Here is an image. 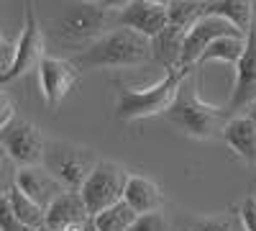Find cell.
Instances as JSON below:
<instances>
[{
    "label": "cell",
    "mask_w": 256,
    "mask_h": 231,
    "mask_svg": "<svg viewBox=\"0 0 256 231\" xmlns=\"http://www.w3.org/2000/svg\"><path fill=\"white\" fill-rule=\"evenodd\" d=\"M3 157H6V154H3V146H0V159H3Z\"/></svg>",
    "instance_id": "e575fe53"
},
{
    "label": "cell",
    "mask_w": 256,
    "mask_h": 231,
    "mask_svg": "<svg viewBox=\"0 0 256 231\" xmlns=\"http://www.w3.org/2000/svg\"><path fill=\"white\" fill-rule=\"evenodd\" d=\"M8 200H10V208H13V213H16V218L24 223L26 228H38V226H44V208L41 205H36L31 198H26L24 193L18 190V187H13V190L8 193Z\"/></svg>",
    "instance_id": "7402d4cb"
},
{
    "label": "cell",
    "mask_w": 256,
    "mask_h": 231,
    "mask_svg": "<svg viewBox=\"0 0 256 231\" xmlns=\"http://www.w3.org/2000/svg\"><path fill=\"white\" fill-rule=\"evenodd\" d=\"M223 36H244V34L233 29L226 18L205 13V16L198 21V24L184 34L180 67H184V70H198L195 65H198L200 54L205 52V47H208V44H212L216 39H223Z\"/></svg>",
    "instance_id": "30bf717a"
},
{
    "label": "cell",
    "mask_w": 256,
    "mask_h": 231,
    "mask_svg": "<svg viewBox=\"0 0 256 231\" xmlns=\"http://www.w3.org/2000/svg\"><path fill=\"white\" fill-rule=\"evenodd\" d=\"M120 200L131 208L136 216L152 213V211H162V205H164L162 187L152 177H144V175H128Z\"/></svg>",
    "instance_id": "2e32d148"
},
{
    "label": "cell",
    "mask_w": 256,
    "mask_h": 231,
    "mask_svg": "<svg viewBox=\"0 0 256 231\" xmlns=\"http://www.w3.org/2000/svg\"><path fill=\"white\" fill-rule=\"evenodd\" d=\"M10 54H13V44H10V41H6V36L0 34V65H3V70H6L8 62H10Z\"/></svg>",
    "instance_id": "f546056e"
},
{
    "label": "cell",
    "mask_w": 256,
    "mask_h": 231,
    "mask_svg": "<svg viewBox=\"0 0 256 231\" xmlns=\"http://www.w3.org/2000/svg\"><path fill=\"white\" fill-rule=\"evenodd\" d=\"M84 231H95V228H92V223H88V226H84Z\"/></svg>",
    "instance_id": "836d02e7"
},
{
    "label": "cell",
    "mask_w": 256,
    "mask_h": 231,
    "mask_svg": "<svg viewBox=\"0 0 256 231\" xmlns=\"http://www.w3.org/2000/svg\"><path fill=\"white\" fill-rule=\"evenodd\" d=\"M88 3H100V0H88Z\"/></svg>",
    "instance_id": "d590c367"
},
{
    "label": "cell",
    "mask_w": 256,
    "mask_h": 231,
    "mask_svg": "<svg viewBox=\"0 0 256 231\" xmlns=\"http://www.w3.org/2000/svg\"><path fill=\"white\" fill-rule=\"evenodd\" d=\"M251 8H254V0H205V13L226 18L244 36L248 34L251 26Z\"/></svg>",
    "instance_id": "ac0fdd59"
},
{
    "label": "cell",
    "mask_w": 256,
    "mask_h": 231,
    "mask_svg": "<svg viewBox=\"0 0 256 231\" xmlns=\"http://www.w3.org/2000/svg\"><path fill=\"white\" fill-rule=\"evenodd\" d=\"M16 116V108H13V100L8 98V93L0 88V126H3L8 118Z\"/></svg>",
    "instance_id": "83f0119b"
},
{
    "label": "cell",
    "mask_w": 256,
    "mask_h": 231,
    "mask_svg": "<svg viewBox=\"0 0 256 231\" xmlns=\"http://www.w3.org/2000/svg\"><path fill=\"white\" fill-rule=\"evenodd\" d=\"M182 41H184V31L166 26L162 34H156L152 39V59H156L159 65H164V70H180Z\"/></svg>",
    "instance_id": "e0dca14e"
},
{
    "label": "cell",
    "mask_w": 256,
    "mask_h": 231,
    "mask_svg": "<svg viewBox=\"0 0 256 231\" xmlns=\"http://www.w3.org/2000/svg\"><path fill=\"white\" fill-rule=\"evenodd\" d=\"M16 172H18V167L8 157L0 159V195H8L16 187Z\"/></svg>",
    "instance_id": "4316f807"
},
{
    "label": "cell",
    "mask_w": 256,
    "mask_h": 231,
    "mask_svg": "<svg viewBox=\"0 0 256 231\" xmlns=\"http://www.w3.org/2000/svg\"><path fill=\"white\" fill-rule=\"evenodd\" d=\"M90 213L77 190H64L44 213V226L52 231H84Z\"/></svg>",
    "instance_id": "7c38bea8"
},
{
    "label": "cell",
    "mask_w": 256,
    "mask_h": 231,
    "mask_svg": "<svg viewBox=\"0 0 256 231\" xmlns=\"http://www.w3.org/2000/svg\"><path fill=\"white\" fill-rule=\"evenodd\" d=\"M246 111H248V113H251V116H256V103H254V106H248V108H246Z\"/></svg>",
    "instance_id": "1f68e13d"
},
{
    "label": "cell",
    "mask_w": 256,
    "mask_h": 231,
    "mask_svg": "<svg viewBox=\"0 0 256 231\" xmlns=\"http://www.w3.org/2000/svg\"><path fill=\"white\" fill-rule=\"evenodd\" d=\"M233 67H236V82H233V90L226 106L228 116L246 111L248 106L256 103V36L251 31L246 34L244 52Z\"/></svg>",
    "instance_id": "8fae6325"
},
{
    "label": "cell",
    "mask_w": 256,
    "mask_h": 231,
    "mask_svg": "<svg viewBox=\"0 0 256 231\" xmlns=\"http://www.w3.org/2000/svg\"><path fill=\"white\" fill-rule=\"evenodd\" d=\"M198 88H200V70H190L182 77L180 88L172 103H169V108L162 113V118L169 121L177 131H182L190 139L210 141L220 136L223 126L228 121V111L202 100Z\"/></svg>",
    "instance_id": "6da1fadb"
},
{
    "label": "cell",
    "mask_w": 256,
    "mask_h": 231,
    "mask_svg": "<svg viewBox=\"0 0 256 231\" xmlns=\"http://www.w3.org/2000/svg\"><path fill=\"white\" fill-rule=\"evenodd\" d=\"M116 26V13L105 11L100 3L82 0L77 6H70L56 18V39L70 47H90L105 31Z\"/></svg>",
    "instance_id": "277c9868"
},
{
    "label": "cell",
    "mask_w": 256,
    "mask_h": 231,
    "mask_svg": "<svg viewBox=\"0 0 256 231\" xmlns=\"http://www.w3.org/2000/svg\"><path fill=\"white\" fill-rule=\"evenodd\" d=\"M190 70H166L164 77L146 88H131V85H118L116 93V118L118 123H136L144 118H154L162 116L169 103H172L182 77Z\"/></svg>",
    "instance_id": "3957f363"
},
{
    "label": "cell",
    "mask_w": 256,
    "mask_h": 231,
    "mask_svg": "<svg viewBox=\"0 0 256 231\" xmlns=\"http://www.w3.org/2000/svg\"><path fill=\"white\" fill-rule=\"evenodd\" d=\"M46 57V41H44V31H41V24L36 18L34 3L28 0L26 11H24V26H20V34L13 44V54L10 62L6 65V70L0 72V85L6 82H13L18 77L28 75L31 70L38 67V62Z\"/></svg>",
    "instance_id": "8992f818"
},
{
    "label": "cell",
    "mask_w": 256,
    "mask_h": 231,
    "mask_svg": "<svg viewBox=\"0 0 256 231\" xmlns=\"http://www.w3.org/2000/svg\"><path fill=\"white\" fill-rule=\"evenodd\" d=\"M0 146H3V154L16 167H38L44 162L46 141L36 123L16 113L0 126Z\"/></svg>",
    "instance_id": "ba28073f"
},
{
    "label": "cell",
    "mask_w": 256,
    "mask_h": 231,
    "mask_svg": "<svg viewBox=\"0 0 256 231\" xmlns=\"http://www.w3.org/2000/svg\"><path fill=\"white\" fill-rule=\"evenodd\" d=\"M128 231H169V221L162 211L141 213V216H136V221L131 223Z\"/></svg>",
    "instance_id": "cb8c5ba5"
},
{
    "label": "cell",
    "mask_w": 256,
    "mask_h": 231,
    "mask_svg": "<svg viewBox=\"0 0 256 231\" xmlns=\"http://www.w3.org/2000/svg\"><path fill=\"white\" fill-rule=\"evenodd\" d=\"M16 187L26 198H31L36 205H41L46 211V208L64 193L62 182L46 170V167H18L16 172Z\"/></svg>",
    "instance_id": "5bb4252c"
},
{
    "label": "cell",
    "mask_w": 256,
    "mask_h": 231,
    "mask_svg": "<svg viewBox=\"0 0 256 231\" xmlns=\"http://www.w3.org/2000/svg\"><path fill=\"white\" fill-rule=\"evenodd\" d=\"M34 231H52V228H46V226H38V228H34Z\"/></svg>",
    "instance_id": "d6a6232c"
},
{
    "label": "cell",
    "mask_w": 256,
    "mask_h": 231,
    "mask_svg": "<svg viewBox=\"0 0 256 231\" xmlns=\"http://www.w3.org/2000/svg\"><path fill=\"white\" fill-rule=\"evenodd\" d=\"M244 41L246 36H223V39H216L212 44L205 47V52L200 54L198 59V70L202 65H208V62H223V65H236L241 52H244Z\"/></svg>",
    "instance_id": "ffe728a7"
},
{
    "label": "cell",
    "mask_w": 256,
    "mask_h": 231,
    "mask_svg": "<svg viewBox=\"0 0 256 231\" xmlns=\"http://www.w3.org/2000/svg\"><path fill=\"white\" fill-rule=\"evenodd\" d=\"M134 221H136V213L123 200H118L108 208H102L100 213L90 216V223L95 231H128Z\"/></svg>",
    "instance_id": "44dd1931"
},
{
    "label": "cell",
    "mask_w": 256,
    "mask_h": 231,
    "mask_svg": "<svg viewBox=\"0 0 256 231\" xmlns=\"http://www.w3.org/2000/svg\"><path fill=\"white\" fill-rule=\"evenodd\" d=\"M134 0H100V6L105 8V11H110V13H120L123 8H128Z\"/></svg>",
    "instance_id": "f1b7e54d"
},
{
    "label": "cell",
    "mask_w": 256,
    "mask_h": 231,
    "mask_svg": "<svg viewBox=\"0 0 256 231\" xmlns=\"http://www.w3.org/2000/svg\"><path fill=\"white\" fill-rule=\"evenodd\" d=\"M116 26L131 29L146 39H154L166 29V6L146 3V0H134L128 8L116 13Z\"/></svg>",
    "instance_id": "4fadbf2b"
},
{
    "label": "cell",
    "mask_w": 256,
    "mask_h": 231,
    "mask_svg": "<svg viewBox=\"0 0 256 231\" xmlns=\"http://www.w3.org/2000/svg\"><path fill=\"white\" fill-rule=\"evenodd\" d=\"M238 221L244 231H256V195H248L241 205H238Z\"/></svg>",
    "instance_id": "484cf974"
},
{
    "label": "cell",
    "mask_w": 256,
    "mask_h": 231,
    "mask_svg": "<svg viewBox=\"0 0 256 231\" xmlns=\"http://www.w3.org/2000/svg\"><path fill=\"white\" fill-rule=\"evenodd\" d=\"M146 3H156V6H166L169 0H146Z\"/></svg>",
    "instance_id": "4dcf8cb0"
},
{
    "label": "cell",
    "mask_w": 256,
    "mask_h": 231,
    "mask_svg": "<svg viewBox=\"0 0 256 231\" xmlns=\"http://www.w3.org/2000/svg\"><path fill=\"white\" fill-rule=\"evenodd\" d=\"M152 59V39H146L131 29L113 26L105 31L98 41L84 47L72 62L82 70H131L138 65H146Z\"/></svg>",
    "instance_id": "7a4b0ae2"
},
{
    "label": "cell",
    "mask_w": 256,
    "mask_h": 231,
    "mask_svg": "<svg viewBox=\"0 0 256 231\" xmlns=\"http://www.w3.org/2000/svg\"><path fill=\"white\" fill-rule=\"evenodd\" d=\"M190 231H244L238 213L228 211V213H212V216H202L190 223Z\"/></svg>",
    "instance_id": "603a6c76"
},
{
    "label": "cell",
    "mask_w": 256,
    "mask_h": 231,
    "mask_svg": "<svg viewBox=\"0 0 256 231\" xmlns=\"http://www.w3.org/2000/svg\"><path fill=\"white\" fill-rule=\"evenodd\" d=\"M95 164H98V157L90 146L72 144V141H52L44 146L41 167H46L62 182L64 190H80Z\"/></svg>",
    "instance_id": "5b68a950"
},
{
    "label": "cell",
    "mask_w": 256,
    "mask_h": 231,
    "mask_svg": "<svg viewBox=\"0 0 256 231\" xmlns=\"http://www.w3.org/2000/svg\"><path fill=\"white\" fill-rule=\"evenodd\" d=\"M38 88H41V98L44 103L56 111L62 106V100L67 98L74 88L77 82L82 80V72L74 67L72 59H62V57H44L38 62Z\"/></svg>",
    "instance_id": "9c48e42d"
},
{
    "label": "cell",
    "mask_w": 256,
    "mask_h": 231,
    "mask_svg": "<svg viewBox=\"0 0 256 231\" xmlns=\"http://www.w3.org/2000/svg\"><path fill=\"white\" fill-rule=\"evenodd\" d=\"M128 175L131 172H128L120 162L98 159L92 172L88 175V180H84L82 187L77 190L90 216L100 213L102 208H108V205H113L123 198V187H126Z\"/></svg>",
    "instance_id": "52a82bcc"
},
{
    "label": "cell",
    "mask_w": 256,
    "mask_h": 231,
    "mask_svg": "<svg viewBox=\"0 0 256 231\" xmlns=\"http://www.w3.org/2000/svg\"><path fill=\"white\" fill-rule=\"evenodd\" d=\"M220 136L238 159L256 164V116H251L248 111L228 116Z\"/></svg>",
    "instance_id": "9a60e30c"
},
{
    "label": "cell",
    "mask_w": 256,
    "mask_h": 231,
    "mask_svg": "<svg viewBox=\"0 0 256 231\" xmlns=\"http://www.w3.org/2000/svg\"><path fill=\"white\" fill-rule=\"evenodd\" d=\"M205 16V0H169L166 3V26L190 31Z\"/></svg>",
    "instance_id": "d6986e66"
},
{
    "label": "cell",
    "mask_w": 256,
    "mask_h": 231,
    "mask_svg": "<svg viewBox=\"0 0 256 231\" xmlns=\"http://www.w3.org/2000/svg\"><path fill=\"white\" fill-rule=\"evenodd\" d=\"M0 231H31L16 218L8 195H0Z\"/></svg>",
    "instance_id": "d4e9b609"
}]
</instances>
